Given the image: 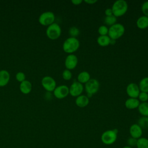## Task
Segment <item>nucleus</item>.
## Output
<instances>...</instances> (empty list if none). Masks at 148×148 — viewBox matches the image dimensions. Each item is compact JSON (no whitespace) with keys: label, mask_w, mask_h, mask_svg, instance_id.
<instances>
[{"label":"nucleus","mask_w":148,"mask_h":148,"mask_svg":"<svg viewBox=\"0 0 148 148\" xmlns=\"http://www.w3.org/2000/svg\"><path fill=\"white\" fill-rule=\"evenodd\" d=\"M138 111L142 116L148 117V102H140L138 108Z\"/></svg>","instance_id":"nucleus-21"},{"label":"nucleus","mask_w":148,"mask_h":148,"mask_svg":"<svg viewBox=\"0 0 148 148\" xmlns=\"http://www.w3.org/2000/svg\"><path fill=\"white\" fill-rule=\"evenodd\" d=\"M10 73L5 69L0 71V87L7 85L10 80Z\"/></svg>","instance_id":"nucleus-16"},{"label":"nucleus","mask_w":148,"mask_h":148,"mask_svg":"<svg viewBox=\"0 0 148 148\" xmlns=\"http://www.w3.org/2000/svg\"><path fill=\"white\" fill-rule=\"evenodd\" d=\"M138 124L143 129H147L148 128V117L142 116L138 121Z\"/></svg>","instance_id":"nucleus-24"},{"label":"nucleus","mask_w":148,"mask_h":148,"mask_svg":"<svg viewBox=\"0 0 148 148\" xmlns=\"http://www.w3.org/2000/svg\"><path fill=\"white\" fill-rule=\"evenodd\" d=\"M62 78L65 80H69L72 77V73L71 71L69 69H65L62 73Z\"/></svg>","instance_id":"nucleus-28"},{"label":"nucleus","mask_w":148,"mask_h":148,"mask_svg":"<svg viewBox=\"0 0 148 148\" xmlns=\"http://www.w3.org/2000/svg\"><path fill=\"white\" fill-rule=\"evenodd\" d=\"M78 63V58L74 54H68L65 60V66L66 69L70 71L75 68Z\"/></svg>","instance_id":"nucleus-11"},{"label":"nucleus","mask_w":148,"mask_h":148,"mask_svg":"<svg viewBox=\"0 0 148 148\" xmlns=\"http://www.w3.org/2000/svg\"><path fill=\"white\" fill-rule=\"evenodd\" d=\"M38 21L41 25L48 27L54 23L55 14L51 11L43 12L40 14Z\"/></svg>","instance_id":"nucleus-7"},{"label":"nucleus","mask_w":148,"mask_h":148,"mask_svg":"<svg viewBox=\"0 0 148 148\" xmlns=\"http://www.w3.org/2000/svg\"><path fill=\"white\" fill-rule=\"evenodd\" d=\"M104 22L107 25L110 27L116 23L117 17L114 15H112L110 16H105L104 18Z\"/></svg>","instance_id":"nucleus-25"},{"label":"nucleus","mask_w":148,"mask_h":148,"mask_svg":"<svg viewBox=\"0 0 148 148\" xmlns=\"http://www.w3.org/2000/svg\"><path fill=\"white\" fill-rule=\"evenodd\" d=\"M138 86L140 91L148 93V76L142 78L139 82Z\"/></svg>","instance_id":"nucleus-22"},{"label":"nucleus","mask_w":148,"mask_h":148,"mask_svg":"<svg viewBox=\"0 0 148 148\" xmlns=\"http://www.w3.org/2000/svg\"><path fill=\"white\" fill-rule=\"evenodd\" d=\"M97 43L102 47H105L110 45V38L108 35H99L97 39Z\"/></svg>","instance_id":"nucleus-20"},{"label":"nucleus","mask_w":148,"mask_h":148,"mask_svg":"<svg viewBox=\"0 0 148 148\" xmlns=\"http://www.w3.org/2000/svg\"><path fill=\"white\" fill-rule=\"evenodd\" d=\"M46 34L49 39L51 40L57 39L61 36V27L59 24L54 22L47 27L46 31Z\"/></svg>","instance_id":"nucleus-6"},{"label":"nucleus","mask_w":148,"mask_h":148,"mask_svg":"<svg viewBox=\"0 0 148 148\" xmlns=\"http://www.w3.org/2000/svg\"><path fill=\"white\" fill-rule=\"evenodd\" d=\"M91 79L90 74L87 71H82L77 75V82L82 84H86Z\"/></svg>","instance_id":"nucleus-19"},{"label":"nucleus","mask_w":148,"mask_h":148,"mask_svg":"<svg viewBox=\"0 0 148 148\" xmlns=\"http://www.w3.org/2000/svg\"><path fill=\"white\" fill-rule=\"evenodd\" d=\"M123 148H132V147H130V146H124Z\"/></svg>","instance_id":"nucleus-37"},{"label":"nucleus","mask_w":148,"mask_h":148,"mask_svg":"<svg viewBox=\"0 0 148 148\" xmlns=\"http://www.w3.org/2000/svg\"><path fill=\"white\" fill-rule=\"evenodd\" d=\"M125 32L124 26L119 23H116L114 25L109 28L108 36L111 39L116 40L121 38Z\"/></svg>","instance_id":"nucleus-3"},{"label":"nucleus","mask_w":148,"mask_h":148,"mask_svg":"<svg viewBox=\"0 0 148 148\" xmlns=\"http://www.w3.org/2000/svg\"><path fill=\"white\" fill-rule=\"evenodd\" d=\"M80 46V42L77 38L69 37L66 39L62 44L63 50L69 54L76 51Z\"/></svg>","instance_id":"nucleus-1"},{"label":"nucleus","mask_w":148,"mask_h":148,"mask_svg":"<svg viewBox=\"0 0 148 148\" xmlns=\"http://www.w3.org/2000/svg\"><path fill=\"white\" fill-rule=\"evenodd\" d=\"M79 34H80L79 29L75 26L71 27L69 29V34L71 36V37L76 38L79 35Z\"/></svg>","instance_id":"nucleus-26"},{"label":"nucleus","mask_w":148,"mask_h":148,"mask_svg":"<svg viewBox=\"0 0 148 148\" xmlns=\"http://www.w3.org/2000/svg\"><path fill=\"white\" fill-rule=\"evenodd\" d=\"M137 140L136 139L132 138V137H130L127 139V143L128 144V146L133 147L136 146V143H137Z\"/></svg>","instance_id":"nucleus-32"},{"label":"nucleus","mask_w":148,"mask_h":148,"mask_svg":"<svg viewBox=\"0 0 148 148\" xmlns=\"http://www.w3.org/2000/svg\"><path fill=\"white\" fill-rule=\"evenodd\" d=\"M141 10L144 16L148 17V1L144 2L141 6Z\"/></svg>","instance_id":"nucleus-30"},{"label":"nucleus","mask_w":148,"mask_h":148,"mask_svg":"<svg viewBox=\"0 0 148 148\" xmlns=\"http://www.w3.org/2000/svg\"><path fill=\"white\" fill-rule=\"evenodd\" d=\"M16 79L21 83L25 80V75L23 72H18L16 75Z\"/></svg>","instance_id":"nucleus-31"},{"label":"nucleus","mask_w":148,"mask_h":148,"mask_svg":"<svg viewBox=\"0 0 148 148\" xmlns=\"http://www.w3.org/2000/svg\"><path fill=\"white\" fill-rule=\"evenodd\" d=\"M137 148H148V139L145 137H141L137 140Z\"/></svg>","instance_id":"nucleus-23"},{"label":"nucleus","mask_w":148,"mask_h":148,"mask_svg":"<svg viewBox=\"0 0 148 148\" xmlns=\"http://www.w3.org/2000/svg\"><path fill=\"white\" fill-rule=\"evenodd\" d=\"M54 97L58 99H63L69 94V87L66 85H60L57 86L53 91Z\"/></svg>","instance_id":"nucleus-10"},{"label":"nucleus","mask_w":148,"mask_h":148,"mask_svg":"<svg viewBox=\"0 0 148 148\" xmlns=\"http://www.w3.org/2000/svg\"><path fill=\"white\" fill-rule=\"evenodd\" d=\"M147 73H148V71H147Z\"/></svg>","instance_id":"nucleus-38"},{"label":"nucleus","mask_w":148,"mask_h":148,"mask_svg":"<svg viewBox=\"0 0 148 148\" xmlns=\"http://www.w3.org/2000/svg\"><path fill=\"white\" fill-rule=\"evenodd\" d=\"M97 0H84V2L87 4H89V5H92V4H94L96 2H97Z\"/></svg>","instance_id":"nucleus-34"},{"label":"nucleus","mask_w":148,"mask_h":148,"mask_svg":"<svg viewBox=\"0 0 148 148\" xmlns=\"http://www.w3.org/2000/svg\"><path fill=\"white\" fill-rule=\"evenodd\" d=\"M41 84L43 87L47 91L51 92L54 90L56 86V82L54 78L50 76H44L42 80Z\"/></svg>","instance_id":"nucleus-8"},{"label":"nucleus","mask_w":148,"mask_h":148,"mask_svg":"<svg viewBox=\"0 0 148 148\" xmlns=\"http://www.w3.org/2000/svg\"><path fill=\"white\" fill-rule=\"evenodd\" d=\"M105 14L106 16H110L113 15L112 8H107L105 10Z\"/></svg>","instance_id":"nucleus-33"},{"label":"nucleus","mask_w":148,"mask_h":148,"mask_svg":"<svg viewBox=\"0 0 148 148\" xmlns=\"http://www.w3.org/2000/svg\"><path fill=\"white\" fill-rule=\"evenodd\" d=\"M140 101L138 98H129L125 101V106L128 109H135L138 108Z\"/></svg>","instance_id":"nucleus-15"},{"label":"nucleus","mask_w":148,"mask_h":148,"mask_svg":"<svg viewBox=\"0 0 148 148\" xmlns=\"http://www.w3.org/2000/svg\"><path fill=\"white\" fill-rule=\"evenodd\" d=\"M117 133L118 130L116 128L104 131L101 136L102 142L106 145H110L114 143L117 140Z\"/></svg>","instance_id":"nucleus-4"},{"label":"nucleus","mask_w":148,"mask_h":148,"mask_svg":"<svg viewBox=\"0 0 148 148\" xmlns=\"http://www.w3.org/2000/svg\"><path fill=\"white\" fill-rule=\"evenodd\" d=\"M32 88V83L27 80L20 83V91L24 94H29Z\"/></svg>","instance_id":"nucleus-17"},{"label":"nucleus","mask_w":148,"mask_h":148,"mask_svg":"<svg viewBox=\"0 0 148 148\" xmlns=\"http://www.w3.org/2000/svg\"><path fill=\"white\" fill-rule=\"evenodd\" d=\"M83 2L82 0H72L71 2L75 5H79L82 3Z\"/></svg>","instance_id":"nucleus-35"},{"label":"nucleus","mask_w":148,"mask_h":148,"mask_svg":"<svg viewBox=\"0 0 148 148\" xmlns=\"http://www.w3.org/2000/svg\"><path fill=\"white\" fill-rule=\"evenodd\" d=\"M138 99L140 102H147L148 101V93L140 91L138 97Z\"/></svg>","instance_id":"nucleus-29"},{"label":"nucleus","mask_w":148,"mask_h":148,"mask_svg":"<svg viewBox=\"0 0 148 148\" xmlns=\"http://www.w3.org/2000/svg\"><path fill=\"white\" fill-rule=\"evenodd\" d=\"M108 31H109V28L105 25L99 26L98 29V32L99 34V35H101V36L102 35H108Z\"/></svg>","instance_id":"nucleus-27"},{"label":"nucleus","mask_w":148,"mask_h":148,"mask_svg":"<svg viewBox=\"0 0 148 148\" xmlns=\"http://www.w3.org/2000/svg\"><path fill=\"white\" fill-rule=\"evenodd\" d=\"M140 92L138 85L135 83H131L127 86L126 92L130 98H138Z\"/></svg>","instance_id":"nucleus-12"},{"label":"nucleus","mask_w":148,"mask_h":148,"mask_svg":"<svg viewBox=\"0 0 148 148\" xmlns=\"http://www.w3.org/2000/svg\"><path fill=\"white\" fill-rule=\"evenodd\" d=\"M90 102V98L86 95H80L75 99L76 105L79 108L86 107Z\"/></svg>","instance_id":"nucleus-14"},{"label":"nucleus","mask_w":148,"mask_h":148,"mask_svg":"<svg viewBox=\"0 0 148 148\" xmlns=\"http://www.w3.org/2000/svg\"><path fill=\"white\" fill-rule=\"evenodd\" d=\"M130 134L131 137L134 138L136 139L142 137L143 131L141 127L138 124H133L130 127Z\"/></svg>","instance_id":"nucleus-13"},{"label":"nucleus","mask_w":148,"mask_h":148,"mask_svg":"<svg viewBox=\"0 0 148 148\" xmlns=\"http://www.w3.org/2000/svg\"><path fill=\"white\" fill-rule=\"evenodd\" d=\"M99 87L100 84L98 80L96 79H90V80L85 84L84 87L87 92V96L89 98H91L98 91Z\"/></svg>","instance_id":"nucleus-5"},{"label":"nucleus","mask_w":148,"mask_h":148,"mask_svg":"<svg viewBox=\"0 0 148 148\" xmlns=\"http://www.w3.org/2000/svg\"><path fill=\"white\" fill-rule=\"evenodd\" d=\"M84 90V86L83 84L79 83L77 81L73 82L69 87V94L72 97H77L82 95Z\"/></svg>","instance_id":"nucleus-9"},{"label":"nucleus","mask_w":148,"mask_h":148,"mask_svg":"<svg viewBox=\"0 0 148 148\" xmlns=\"http://www.w3.org/2000/svg\"><path fill=\"white\" fill-rule=\"evenodd\" d=\"M136 26L141 29H146L148 27V17L146 16H141L136 20Z\"/></svg>","instance_id":"nucleus-18"},{"label":"nucleus","mask_w":148,"mask_h":148,"mask_svg":"<svg viewBox=\"0 0 148 148\" xmlns=\"http://www.w3.org/2000/svg\"><path fill=\"white\" fill-rule=\"evenodd\" d=\"M128 3L125 0H117L113 3L111 8L113 15L117 17L125 14L128 10Z\"/></svg>","instance_id":"nucleus-2"},{"label":"nucleus","mask_w":148,"mask_h":148,"mask_svg":"<svg viewBox=\"0 0 148 148\" xmlns=\"http://www.w3.org/2000/svg\"><path fill=\"white\" fill-rule=\"evenodd\" d=\"M116 43V40H113V39H110V45H113L114 44Z\"/></svg>","instance_id":"nucleus-36"}]
</instances>
